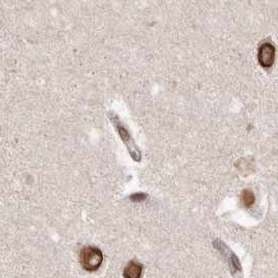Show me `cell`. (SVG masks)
Returning <instances> with one entry per match:
<instances>
[{"label": "cell", "mask_w": 278, "mask_h": 278, "mask_svg": "<svg viewBox=\"0 0 278 278\" xmlns=\"http://www.w3.org/2000/svg\"><path fill=\"white\" fill-rule=\"evenodd\" d=\"M102 252L95 247H86L79 254V261H81L82 267L89 272L98 270L102 264Z\"/></svg>", "instance_id": "1"}, {"label": "cell", "mask_w": 278, "mask_h": 278, "mask_svg": "<svg viewBox=\"0 0 278 278\" xmlns=\"http://www.w3.org/2000/svg\"><path fill=\"white\" fill-rule=\"evenodd\" d=\"M257 58L261 67L266 69L272 67L275 61V47L270 43L263 44L259 47Z\"/></svg>", "instance_id": "2"}, {"label": "cell", "mask_w": 278, "mask_h": 278, "mask_svg": "<svg viewBox=\"0 0 278 278\" xmlns=\"http://www.w3.org/2000/svg\"><path fill=\"white\" fill-rule=\"evenodd\" d=\"M143 267L141 264L137 263V261H130L127 265L123 271V276L125 278H141Z\"/></svg>", "instance_id": "3"}, {"label": "cell", "mask_w": 278, "mask_h": 278, "mask_svg": "<svg viewBox=\"0 0 278 278\" xmlns=\"http://www.w3.org/2000/svg\"><path fill=\"white\" fill-rule=\"evenodd\" d=\"M241 200L244 206L246 208H250V206L256 201V196L250 190H244L241 195Z\"/></svg>", "instance_id": "4"}]
</instances>
